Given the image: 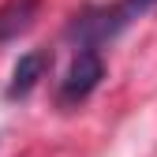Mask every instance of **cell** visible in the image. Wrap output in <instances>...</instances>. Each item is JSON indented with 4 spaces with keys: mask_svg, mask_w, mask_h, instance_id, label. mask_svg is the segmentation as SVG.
Instances as JSON below:
<instances>
[{
    "mask_svg": "<svg viewBox=\"0 0 157 157\" xmlns=\"http://www.w3.org/2000/svg\"><path fill=\"white\" fill-rule=\"evenodd\" d=\"M45 67H49V56L45 52H26V56H19V64H15V71H11V82H8V97L15 101V97H26L34 86H37V78L45 75Z\"/></svg>",
    "mask_w": 157,
    "mask_h": 157,
    "instance_id": "obj_3",
    "label": "cell"
},
{
    "mask_svg": "<svg viewBox=\"0 0 157 157\" xmlns=\"http://www.w3.org/2000/svg\"><path fill=\"white\" fill-rule=\"evenodd\" d=\"M157 4V0H120V4H116V8H120V15L127 19V23H131V19H139V15H146L150 8Z\"/></svg>",
    "mask_w": 157,
    "mask_h": 157,
    "instance_id": "obj_4",
    "label": "cell"
},
{
    "mask_svg": "<svg viewBox=\"0 0 157 157\" xmlns=\"http://www.w3.org/2000/svg\"><path fill=\"white\" fill-rule=\"evenodd\" d=\"M34 15H37V0H4L0 4V45L26 34L34 26Z\"/></svg>",
    "mask_w": 157,
    "mask_h": 157,
    "instance_id": "obj_2",
    "label": "cell"
},
{
    "mask_svg": "<svg viewBox=\"0 0 157 157\" xmlns=\"http://www.w3.org/2000/svg\"><path fill=\"white\" fill-rule=\"evenodd\" d=\"M101 78H105V60H101V52H97L94 45H82V49H78V56L71 60L64 82H60V105H64V109L82 105L86 97L97 90Z\"/></svg>",
    "mask_w": 157,
    "mask_h": 157,
    "instance_id": "obj_1",
    "label": "cell"
}]
</instances>
